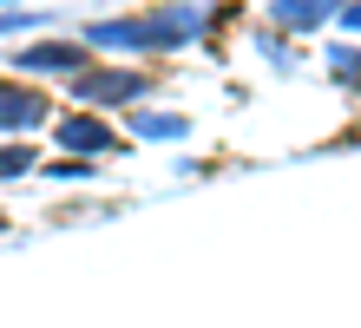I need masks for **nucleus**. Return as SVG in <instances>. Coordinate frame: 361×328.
Returning a JSON list of instances; mask_svg holds the SVG:
<instances>
[{
    "mask_svg": "<svg viewBox=\"0 0 361 328\" xmlns=\"http://www.w3.org/2000/svg\"><path fill=\"white\" fill-rule=\"evenodd\" d=\"M197 27H204V7H158V13H138V20H92V27H86V47L164 53V47H184Z\"/></svg>",
    "mask_w": 361,
    "mask_h": 328,
    "instance_id": "obj_1",
    "label": "nucleus"
},
{
    "mask_svg": "<svg viewBox=\"0 0 361 328\" xmlns=\"http://www.w3.org/2000/svg\"><path fill=\"white\" fill-rule=\"evenodd\" d=\"M73 92L86 105H132L145 92V79L138 73H73Z\"/></svg>",
    "mask_w": 361,
    "mask_h": 328,
    "instance_id": "obj_2",
    "label": "nucleus"
},
{
    "mask_svg": "<svg viewBox=\"0 0 361 328\" xmlns=\"http://www.w3.org/2000/svg\"><path fill=\"white\" fill-rule=\"evenodd\" d=\"M59 145H66V151H112L118 138H112V125H99L92 112H79V119L59 125Z\"/></svg>",
    "mask_w": 361,
    "mask_h": 328,
    "instance_id": "obj_3",
    "label": "nucleus"
},
{
    "mask_svg": "<svg viewBox=\"0 0 361 328\" xmlns=\"http://www.w3.org/2000/svg\"><path fill=\"white\" fill-rule=\"evenodd\" d=\"M13 66H27V73H86V53H79V47H33V53H20Z\"/></svg>",
    "mask_w": 361,
    "mask_h": 328,
    "instance_id": "obj_4",
    "label": "nucleus"
},
{
    "mask_svg": "<svg viewBox=\"0 0 361 328\" xmlns=\"http://www.w3.org/2000/svg\"><path fill=\"white\" fill-rule=\"evenodd\" d=\"M39 112H47V105H39L33 92L7 85V99H0V119H7V131H33V125H39Z\"/></svg>",
    "mask_w": 361,
    "mask_h": 328,
    "instance_id": "obj_5",
    "label": "nucleus"
},
{
    "mask_svg": "<svg viewBox=\"0 0 361 328\" xmlns=\"http://www.w3.org/2000/svg\"><path fill=\"white\" fill-rule=\"evenodd\" d=\"M342 0H276V20L283 27H315V20H329Z\"/></svg>",
    "mask_w": 361,
    "mask_h": 328,
    "instance_id": "obj_6",
    "label": "nucleus"
},
{
    "mask_svg": "<svg viewBox=\"0 0 361 328\" xmlns=\"http://www.w3.org/2000/svg\"><path fill=\"white\" fill-rule=\"evenodd\" d=\"M138 138H184V119H158V112H132Z\"/></svg>",
    "mask_w": 361,
    "mask_h": 328,
    "instance_id": "obj_7",
    "label": "nucleus"
},
{
    "mask_svg": "<svg viewBox=\"0 0 361 328\" xmlns=\"http://www.w3.org/2000/svg\"><path fill=\"white\" fill-rule=\"evenodd\" d=\"M329 66H335V79L361 85V47H335V53H329Z\"/></svg>",
    "mask_w": 361,
    "mask_h": 328,
    "instance_id": "obj_8",
    "label": "nucleus"
},
{
    "mask_svg": "<svg viewBox=\"0 0 361 328\" xmlns=\"http://www.w3.org/2000/svg\"><path fill=\"white\" fill-rule=\"evenodd\" d=\"M33 164V151H20V145H7V164H0V171H7V178H20V171H27Z\"/></svg>",
    "mask_w": 361,
    "mask_h": 328,
    "instance_id": "obj_9",
    "label": "nucleus"
},
{
    "mask_svg": "<svg viewBox=\"0 0 361 328\" xmlns=\"http://www.w3.org/2000/svg\"><path fill=\"white\" fill-rule=\"evenodd\" d=\"M342 20H348V27L361 33V0H348V7H342Z\"/></svg>",
    "mask_w": 361,
    "mask_h": 328,
    "instance_id": "obj_10",
    "label": "nucleus"
}]
</instances>
